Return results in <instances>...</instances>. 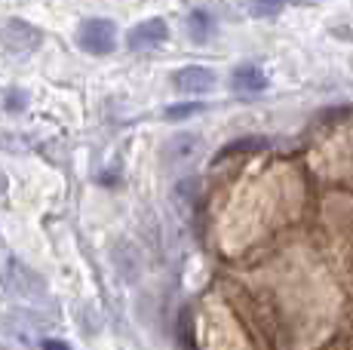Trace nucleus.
Segmentation results:
<instances>
[{"mask_svg":"<svg viewBox=\"0 0 353 350\" xmlns=\"http://www.w3.org/2000/svg\"><path fill=\"white\" fill-rule=\"evenodd\" d=\"M0 286L12 295V298H22L28 305H43L50 298V286L40 277L34 267H28L22 258L16 255H3L0 258Z\"/></svg>","mask_w":353,"mask_h":350,"instance_id":"nucleus-1","label":"nucleus"},{"mask_svg":"<svg viewBox=\"0 0 353 350\" xmlns=\"http://www.w3.org/2000/svg\"><path fill=\"white\" fill-rule=\"evenodd\" d=\"M77 43L80 50L92 52V56H108L117 46V25L111 19H86V22H80Z\"/></svg>","mask_w":353,"mask_h":350,"instance_id":"nucleus-2","label":"nucleus"},{"mask_svg":"<svg viewBox=\"0 0 353 350\" xmlns=\"http://www.w3.org/2000/svg\"><path fill=\"white\" fill-rule=\"evenodd\" d=\"M40 40L43 37H40V31L34 25L22 22V19H10L3 25V31H0V50L6 56H28L31 50L40 46Z\"/></svg>","mask_w":353,"mask_h":350,"instance_id":"nucleus-3","label":"nucleus"},{"mask_svg":"<svg viewBox=\"0 0 353 350\" xmlns=\"http://www.w3.org/2000/svg\"><path fill=\"white\" fill-rule=\"evenodd\" d=\"M169 40V25L163 19H145L135 28H129L126 46L129 50H154V46L166 43Z\"/></svg>","mask_w":353,"mask_h":350,"instance_id":"nucleus-4","label":"nucleus"},{"mask_svg":"<svg viewBox=\"0 0 353 350\" xmlns=\"http://www.w3.org/2000/svg\"><path fill=\"white\" fill-rule=\"evenodd\" d=\"M172 86L185 96H200V92H209L215 86V71L206 65H188V68L172 74Z\"/></svg>","mask_w":353,"mask_h":350,"instance_id":"nucleus-5","label":"nucleus"},{"mask_svg":"<svg viewBox=\"0 0 353 350\" xmlns=\"http://www.w3.org/2000/svg\"><path fill=\"white\" fill-rule=\"evenodd\" d=\"M264 86H268V74L258 68V65H240V68L230 74V90L243 92V96H249V92H261Z\"/></svg>","mask_w":353,"mask_h":350,"instance_id":"nucleus-6","label":"nucleus"},{"mask_svg":"<svg viewBox=\"0 0 353 350\" xmlns=\"http://www.w3.org/2000/svg\"><path fill=\"white\" fill-rule=\"evenodd\" d=\"M215 31H219V22H215L212 12L191 10V16H188V37H191L194 43H209V40L215 37Z\"/></svg>","mask_w":353,"mask_h":350,"instance_id":"nucleus-7","label":"nucleus"},{"mask_svg":"<svg viewBox=\"0 0 353 350\" xmlns=\"http://www.w3.org/2000/svg\"><path fill=\"white\" fill-rule=\"evenodd\" d=\"M196 145H200V138L196 136H175L172 141L166 145V154H169V163H181V160H191L196 154Z\"/></svg>","mask_w":353,"mask_h":350,"instance_id":"nucleus-8","label":"nucleus"},{"mask_svg":"<svg viewBox=\"0 0 353 350\" xmlns=\"http://www.w3.org/2000/svg\"><path fill=\"white\" fill-rule=\"evenodd\" d=\"M203 105L200 102H181V105H169L166 107V120H188L194 114H200Z\"/></svg>","mask_w":353,"mask_h":350,"instance_id":"nucleus-9","label":"nucleus"},{"mask_svg":"<svg viewBox=\"0 0 353 350\" xmlns=\"http://www.w3.org/2000/svg\"><path fill=\"white\" fill-rule=\"evenodd\" d=\"M255 147H268L264 138H243V141H230L228 151L219 154V157H228V154H236V151H255Z\"/></svg>","mask_w":353,"mask_h":350,"instance_id":"nucleus-10","label":"nucleus"},{"mask_svg":"<svg viewBox=\"0 0 353 350\" xmlns=\"http://www.w3.org/2000/svg\"><path fill=\"white\" fill-rule=\"evenodd\" d=\"M246 10L252 16H276V12H283V3H249Z\"/></svg>","mask_w":353,"mask_h":350,"instance_id":"nucleus-11","label":"nucleus"},{"mask_svg":"<svg viewBox=\"0 0 353 350\" xmlns=\"http://www.w3.org/2000/svg\"><path fill=\"white\" fill-rule=\"evenodd\" d=\"M40 350H71L65 341H52V338H43L40 341Z\"/></svg>","mask_w":353,"mask_h":350,"instance_id":"nucleus-12","label":"nucleus"},{"mask_svg":"<svg viewBox=\"0 0 353 350\" xmlns=\"http://www.w3.org/2000/svg\"><path fill=\"white\" fill-rule=\"evenodd\" d=\"M3 191H6V175L0 172V194H3Z\"/></svg>","mask_w":353,"mask_h":350,"instance_id":"nucleus-13","label":"nucleus"}]
</instances>
